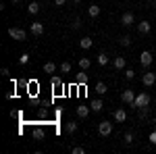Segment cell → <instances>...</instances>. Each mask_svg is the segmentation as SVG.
I'll use <instances>...</instances> for the list:
<instances>
[{
	"label": "cell",
	"instance_id": "10",
	"mask_svg": "<svg viewBox=\"0 0 156 154\" xmlns=\"http://www.w3.org/2000/svg\"><path fill=\"white\" fill-rule=\"evenodd\" d=\"M112 117H115V121H117V123H125V119H127V113H125V108H117Z\"/></svg>",
	"mask_w": 156,
	"mask_h": 154
},
{
	"label": "cell",
	"instance_id": "13",
	"mask_svg": "<svg viewBox=\"0 0 156 154\" xmlns=\"http://www.w3.org/2000/svg\"><path fill=\"white\" fill-rule=\"evenodd\" d=\"M92 44H94V42H92V38H81V40H79V48H81V50L92 48Z\"/></svg>",
	"mask_w": 156,
	"mask_h": 154
},
{
	"label": "cell",
	"instance_id": "16",
	"mask_svg": "<svg viewBox=\"0 0 156 154\" xmlns=\"http://www.w3.org/2000/svg\"><path fill=\"white\" fill-rule=\"evenodd\" d=\"M77 115H79V119H85L90 115V108L83 106V104H79V106H77Z\"/></svg>",
	"mask_w": 156,
	"mask_h": 154
},
{
	"label": "cell",
	"instance_id": "30",
	"mask_svg": "<svg viewBox=\"0 0 156 154\" xmlns=\"http://www.w3.org/2000/svg\"><path fill=\"white\" fill-rule=\"evenodd\" d=\"M125 144H133V133H131V131L125 133Z\"/></svg>",
	"mask_w": 156,
	"mask_h": 154
},
{
	"label": "cell",
	"instance_id": "31",
	"mask_svg": "<svg viewBox=\"0 0 156 154\" xmlns=\"http://www.w3.org/2000/svg\"><path fill=\"white\" fill-rule=\"evenodd\" d=\"M85 152V148H81V146H75L73 148V154H83Z\"/></svg>",
	"mask_w": 156,
	"mask_h": 154
},
{
	"label": "cell",
	"instance_id": "18",
	"mask_svg": "<svg viewBox=\"0 0 156 154\" xmlns=\"http://www.w3.org/2000/svg\"><path fill=\"white\" fill-rule=\"evenodd\" d=\"M75 81L79 83V85H85L87 83V73H77L75 75Z\"/></svg>",
	"mask_w": 156,
	"mask_h": 154
},
{
	"label": "cell",
	"instance_id": "15",
	"mask_svg": "<svg viewBox=\"0 0 156 154\" xmlns=\"http://www.w3.org/2000/svg\"><path fill=\"white\" fill-rule=\"evenodd\" d=\"M54 71H56V65H54L52 60H48V63H44V73H48V75H52Z\"/></svg>",
	"mask_w": 156,
	"mask_h": 154
},
{
	"label": "cell",
	"instance_id": "24",
	"mask_svg": "<svg viewBox=\"0 0 156 154\" xmlns=\"http://www.w3.org/2000/svg\"><path fill=\"white\" fill-rule=\"evenodd\" d=\"M102 108H104V102H102V100H100V98H98V100H94V102H92V110H96V113H100V110H102Z\"/></svg>",
	"mask_w": 156,
	"mask_h": 154
},
{
	"label": "cell",
	"instance_id": "29",
	"mask_svg": "<svg viewBox=\"0 0 156 154\" xmlns=\"http://www.w3.org/2000/svg\"><path fill=\"white\" fill-rule=\"evenodd\" d=\"M125 77H127V79L131 81L133 77H135V71H133V69H127V71H125Z\"/></svg>",
	"mask_w": 156,
	"mask_h": 154
},
{
	"label": "cell",
	"instance_id": "2",
	"mask_svg": "<svg viewBox=\"0 0 156 154\" xmlns=\"http://www.w3.org/2000/svg\"><path fill=\"white\" fill-rule=\"evenodd\" d=\"M9 36H11L12 40H17V42H25V40H27L25 29H19V27H9Z\"/></svg>",
	"mask_w": 156,
	"mask_h": 154
},
{
	"label": "cell",
	"instance_id": "4",
	"mask_svg": "<svg viewBox=\"0 0 156 154\" xmlns=\"http://www.w3.org/2000/svg\"><path fill=\"white\" fill-rule=\"evenodd\" d=\"M152 60H154V56H152V52H150V50H144V52L140 54V63H142V67H144V69H148V67L152 65Z\"/></svg>",
	"mask_w": 156,
	"mask_h": 154
},
{
	"label": "cell",
	"instance_id": "35",
	"mask_svg": "<svg viewBox=\"0 0 156 154\" xmlns=\"http://www.w3.org/2000/svg\"><path fill=\"white\" fill-rule=\"evenodd\" d=\"M71 2H75V4H77V2H81V0H71Z\"/></svg>",
	"mask_w": 156,
	"mask_h": 154
},
{
	"label": "cell",
	"instance_id": "14",
	"mask_svg": "<svg viewBox=\"0 0 156 154\" xmlns=\"http://www.w3.org/2000/svg\"><path fill=\"white\" fill-rule=\"evenodd\" d=\"M119 44H121V46H125V48H129V46L133 44L131 36H127V34H125V36H121V38H119Z\"/></svg>",
	"mask_w": 156,
	"mask_h": 154
},
{
	"label": "cell",
	"instance_id": "20",
	"mask_svg": "<svg viewBox=\"0 0 156 154\" xmlns=\"http://www.w3.org/2000/svg\"><path fill=\"white\" fill-rule=\"evenodd\" d=\"M44 135H46V133H44V129H42V127H36V129H34V140L42 142V140H44Z\"/></svg>",
	"mask_w": 156,
	"mask_h": 154
},
{
	"label": "cell",
	"instance_id": "5",
	"mask_svg": "<svg viewBox=\"0 0 156 154\" xmlns=\"http://www.w3.org/2000/svg\"><path fill=\"white\" fill-rule=\"evenodd\" d=\"M142 83H144L146 88H152V85L156 83V73L146 71V73H144V77H142Z\"/></svg>",
	"mask_w": 156,
	"mask_h": 154
},
{
	"label": "cell",
	"instance_id": "21",
	"mask_svg": "<svg viewBox=\"0 0 156 154\" xmlns=\"http://www.w3.org/2000/svg\"><path fill=\"white\" fill-rule=\"evenodd\" d=\"M90 65H92V60L90 59H79V69H81V71H87V69H90Z\"/></svg>",
	"mask_w": 156,
	"mask_h": 154
},
{
	"label": "cell",
	"instance_id": "9",
	"mask_svg": "<svg viewBox=\"0 0 156 154\" xmlns=\"http://www.w3.org/2000/svg\"><path fill=\"white\" fill-rule=\"evenodd\" d=\"M150 29H152V25H150V21H142V23H137V31H140L142 36H146V34H150Z\"/></svg>",
	"mask_w": 156,
	"mask_h": 154
},
{
	"label": "cell",
	"instance_id": "19",
	"mask_svg": "<svg viewBox=\"0 0 156 154\" xmlns=\"http://www.w3.org/2000/svg\"><path fill=\"white\" fill-rule=\"evenodd\" d=\"M65 129H67V133H75L77 131V121H67Z\"/></svg>",
	"mask_w": 156,
	"mask_h": 154
},
{
	"label": "cell",
	"instance_id": "25",
	"mask_svg": "<svg viewBox=\"0 0 156 154\" xmlns=\"http://www.w3.org/2000/svg\"><path fill=\"white\" fill-rule=\"evenodd\" d=\"M60 73H62V75H67V73H71V63H67V60H65V63L60 65Z\"/></svg>",
	"mask_w": 156,
	"mask_h": 154
},
{
	"label": "cell",
	"instance_id": "33",
	"mask_svg": "<svg viewBox=\"0 0 156 154\" xmlns=\"http://www.w3.org/2000/svg\"><path fill=\"white\" fill-rule=\"evenodd\" d=\"M65 2H67V0H54V4H56V6H62Z\"/></svg>",
	"mask_w": 156,
	"mask_h": 154
},
{
	"label": "cell",
	"instance_id": "32",
	"mask_svg": "<svg viewBox=\"0 0 156 154\" xmlns=\"http://www.w3.org/2000/svg\"><path fill=\"white\" fill-rule=\"evenodd\" d=\"M150 144H152V146H156V131H152V133H150Z\"/></svg>",
	"mask_w": 156,
	"mask_h": 154
},
{
	"label": "cell",
	"instance_id": "12",
	"mask_svg": "<svg viewBox=\"0 0 156 154\" xmlns=\"http://www.w3.org/2000/svg\"><path fill=\"white\" fill-rule=\"evenodd\" d=\"M40 6H42V4H40L37 0H34V2H29V4H27V11L31 13V15H37V13H40Z\"/></svg>",
	"mask_w": 156,
	"mask_h": 154
},
{
	"label": "cell",
	"instance_id": "8",
	"mask_svg": "<svg viewBox=\"0 0 156 154\" xmlns=\"http://www.w3.org/2000/svg\"><path fill=\"white\" fill-rule=\"evenodd\" d=\"M29 31H31L34 36H42V34H44V23H40V21H34V23L29 25Z\"/></svg>",
	"mask_w": 156,
	"mask_h": 154
},
{
	"label": "cell",
	"instance_id": "34",
	"mask_svg": "<svg viewBox=\"0 0 156 154\" xmlns=\"http://www.w3.org/2000/svg\"><path fill=\"white\" fill-rule=\"evenodd\" d=\"M11 2H12V4H19V2H21V0H11Z\"/></svg>",
	"mask_w": 156,
	"mask_h": 154
},
{
	"label": "cell",
	"instance_id": "6",
	"mask_svg": "<svg viewBox=\"0 0 156 154\" xmlns=\"http://www.w3.org/2000/svg\"><path fill=\"white\" fill-rule=\"evenodd\" d=\"M121 100H123L125 104L133 106V100H135V92H133V90H123V94H121Z\"/></svg>",
	"mask_w": 156,
	"mask_h": 154
},
{
	"label": "cell",
	"instance_id": "7",
	"mask_svg": "<svg viewBox=\"0 0 156 154\" xmlns=\"http://www.w3.org/2000/svg\"><path fill=\"white\" fill-rule=\"evenodd\" d=\"M133 23H135L133 13H123V15H121V25H123V27H131Z\"/></svg>",
	"mask_w": 156,
	"mask_h": 154
},
{
	"label": "cell",
	"instance_id": "27",
	"mask_svg": "<svg viewBox=\"0 0 156 154\" xmlns=\"http://www.w3.org/2000/svg\"><path fill=\"white\" fill-rule=\"evenodd\" d=\"M27 63H29V54H27V52H23V54L19 56V65H27Z\"/></svg>",
	"mask_w": 156,
	"mask_h": 154
},
{
	"label": "cell",
	"instance_id": "28",
	"mask_svg": "<svg viewBox=\"0 0 156 154\" xmlns=\"http://www.w3.org/2000/svg\"><path fill=\"white\" fill-rule=\"evenodd\" d=\"M137 110H140V117H142V119H146V117H148V113H150L148 106H142V108H137Z\"/></svg>",
	"mask_w": 156,
	"mask_h": 154
},
{
	"label": "cell",
	"instance_id": "23",
	"mask_svg": "<svg viewBox=\"0 0 156 154\" xmlns=\"http://www.w3.org/2000/svg\"><path fill=\"white\" fill-rule=\"evenodd\" d=\"M87 15H90V17H98V15H100V6H98V4H92V6L87 9Z\"/></svg>",
	"mask_w": 156,
	"mask_h": 154
},
{
	"label": "cell",
	"instance_id": "3",
	"mask_svg": "<svg viewBox=\"0 0 156 154\" xmlns=\"http://www.w3.org/2000/svg\"><path fill=\"white\" fill-rule=\"evenodd\" d=\"M98 133H100L102 138H108V135L112 133V123H110V121H102V123L98 125Z\"/></svg>",
	"mask_w": 156,
	"mask_h": 154
},
{
	"label": "cell",
	"instance_id": "1",
	"mask_svg": "<svg viewBox=\"0 0 156 154\" xmlns=\"http://www.w3.org/2000/svg\"><path fill=\"white\" fill-rule=\"evenodd\" d=\"M150 104V96L142 92V94H135V100H133V108H142V106H148Z\"/></svg>",
	"mask_w": 156,
	"mask_h": 154
},
{
	"label": "cell",
	"instance_id": "11",
	"mask_svg": "<svg viewBox=\"0 0 156 154\" xmlns=\"http://www.w3.org/2000/svg\"><path fill=\"white\" fill-rule=\"evenodd\" d=\"M125 65H127L125 56H117V59L112 60V67H115V69H119V71H123V69H125Z\"/></svg>",
	"mask_w": 156,
	"mask_h": 154
},
{
	"label": "cell",
	"instance_id": "22",
	"mask_svg": "<svg viewBox=\"0 0 156 154\" xmlns=\"http://www.w3.org/2000/svg\"><path fill=\"white\" fill-rule=\"evenodd\" d=\"M106 92H108V88H106V83H102V81H98V83H96V94H100V96H102V94H106Z\"/></svg>",
	"mask_w": 156,
	"mask_h": 154
},
{
	"label": "cell",
	"instance_id": "17",
	"mask_svg": "<svg viewBox=\"0 0 156 154\" xmlns=\"http://www.w3.org/2000/svg\"><path fill=\"white\" fill-rule=\"evenodd\" d=\"M108 60H110V59H108V54H106V52H100V54H98V65L106 67V65H108Z\"/></svg>",
	"mask_w": 156,
	"mask_h": 154
},
{
	"label": "cell",
	"instance_id": "26",
	"mask_svg": "<svg viewBox=\"0 0 156 154\" xmlns=\"http://www.w3.org/2000/svg\"><path fill=\"white\" fill-rule=\"evenodd\" d=\"M81 25H83V23H81V19H79V17L71 21V27H73V29H81Z\"/></svg>",
	"mask_w": 156,
	"mask_h": 154
}]
</instances>
